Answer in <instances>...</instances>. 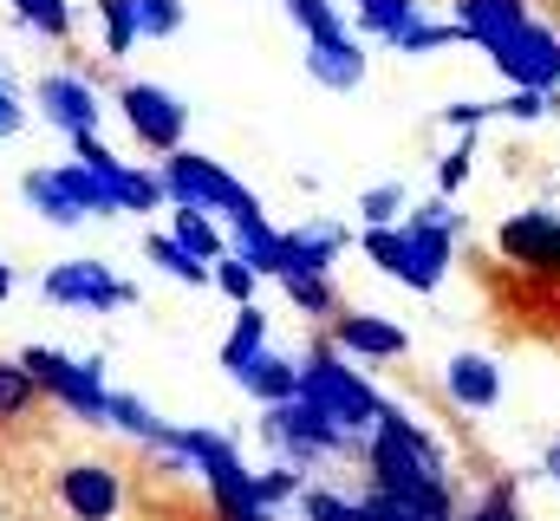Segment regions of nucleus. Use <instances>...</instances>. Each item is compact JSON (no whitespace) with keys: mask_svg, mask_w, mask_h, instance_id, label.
Here are the masks:
<instances>
[{"mask_svg":"<svg viewBox=\"0 0 560 521\" xmlns=\"http://www.w3.org/2000/svg\"><path fill=\"white\" fill-rule=\"evenodd\" d=\"M359 470H365V483H372V489H385L392 502L418 509L423 521H456V516H463L456 483H450L443 470H430V463H423L418 450L385 424V417L365 430V456H359Z\"/></svg>","mask_w":560,"mask_h":521,"instance_id":"f257e3e1","label":"nucleus"},{"mask_svg":"<svg viewBox=\"0 0 560 521\" xmlns=\"http://www.w3.org/2000/svg\"><path fill=\"white\" fill-rule=\"evenodd\" d=\"M261 443L275 450L280 463H300L306 476L319 470V463H339V456H365V437L359 430H346V424H332L319 404H306V397H287V404H261Z\"/></svg>","mask_w":560,"mask_h":521,"instance_id":"f03ea898","label":"nucleus"},{"mask_svg":"<svg viewBox=\"0 0 560 521\" xmlns=\"http://www.w3.org/2000/svg\"><path fill=\"white\" fill-rule=\"evenodd\" d=\"M300 397L306 404H319L332 424H346V430H372L378 424V410H385V397L372 391V379L326 339V333H313V346L300 352Z\"/></svg>","mask_w":560,"mask_h":521,"instance_id":"7ed1b4c3","label":"nucleus"},{"mask_svg":"<svg viewBox=\"0 0 560 521\" xmlns=\"http://www.w3.org/2000/svg\"><path fill=\"white\" fill-rule=\"evenodd\" d=\"M156 176H163V196H170V209H209L215 222H235V216H255L261 209V196L242 183V176H229L215 157H202V150H170V157H156Z\"/></svg>","mask_w":560,"mask_h":521,"instance_id":"20e7f679","label":"nucleus"},{"mask_svg":"<svg viewBox=\"0 0 560 521\" xmlns=\"http://www.w3.org/2000/svg\"><path fill=\"white\" fill-rule=\"evenodd\" d=\"M20 366L39 379L46 404H59L66 417H79L92 430H112V379H105V359H66L59 346H26Z\"/></svg>","mask_w":560,"mask_h":521,"instance_id":"39448f33","label":"nucleus"},{"mask_svg":"<svg viewBox=\"0 0 560 521\" xmlns=\"http://www.w3.org/2000/svg\"><path fill=\"white\" fill-rule=\"evenodd\" d=\"M183 450H189V463H196V476H202V489H209V509H215V521L255 509V470L242 463V450H235L222 430L189 424V430H183Z\"/></svg>","mask_w":560,"mask_h":521,"instance_id":"423d86ee","label":"nucleus"},{"mask_svg":"<svg viewBox=\"0 0 560 521\" xmlns=\"http://www.w3.org/2000/svg\"><path fill=\"white\" fill-rule=\"evenodd\" d=\"M112 105H118L125 130L138 137V150H150V157L183 150V137H189V105H183L170 85H156V79H125V85L112 92Z\"/></svg>","mask_w":560,"mask_h":521,"instance_id":"0eeeda50","label":"nucleus"},{"mask_svg":"<svg viewBox=\"0 0 560 521\" xmlns=\"http://www.w3.org/2000/svg\"><path fill=\"white\" fill-rule=\"evenodd\" d=\"M39 293L66 313H112V306H138V287L112 274V260L79 255V260H52L39 274Z\"/></svg>","mask_w":560,"mask_h":521,"instance_id":"6e6552de","label":"nucleus"},{"mask_svg":"<svg viewBox=\"0 0 560 521\" xmlns=\"http://www.w3.org/2000/svg\"><path fill=\"white\" fill-rule=\"evenodd\" d=\"M52 496H59V509L72 521H125V509H131L125 470L105 463V456H72V463H59Z\"/></svg>","mask_w":560,"mask_h":521,"instance_id":"1a4fd4ad","label":"nucleus"},{"mask_svg":"<svg viewBox=\"0 0 560 521\" xmlns=\"http://www.w3.org/2000/svg\"><path fill=\"white\" fill-rule=\"evenodd\" d=\"M33 105H39V118L59 130V137H92V130L105 125V92H98V72H72V66H52V72H39L33 79Z\"/></svg>","mask_w":560,"mask_h":521,"instance_id":"9d476101","label":"nucleus"},{"mask_svg":"<svg viewBox=\"0 0 560 521\" xmlns=\"http://www.w3.org/2000/svg\"><path fill=\"white\" fill-rule=\"evenodd\" d=\"M489 66L509 79V85H535V92H560V33L535 13L515 39H502L489 53Z\"/></svg>","mask_w":560,"mask_h":521,"instance_id":"9b49d317","label":"nucleus"},{"mask_svg":"<svg viewBox=\"0 0 560 521\" xmlns=\"http://www.w3.org/2000/svg\"><path fill=\"white\" fill-rule=\"evenodd\" d=\"M456 229H443V222H423V216H405V260H398V287H411V293H436L443 280H450V267H456Z\"/></svg>","mask_w":560,"mask_h":521,"instance_id":"f8f14e48","label":"nucleus"},{"mask_svg":"<svg viewBox=\"0 0 560 521\" xmlns=\"http://www.w3.org/2000/svg\"><path fill=\"white\" fill-rule=\"evenodd\" d=\"M326 339L346 359H365V366H398L411 352V333L398 320H385V313H346V306L326 320Z\"/></svg>","mask_w":560,"mask_h":521,"instance_id":"ddd939ff","label":"nucleus"},{"mask_svg":"<svg viewBox=\"0 0 560 521\" xmlns=\"http://www.w3.org/2000/svg\"><path fill=\"white\" fill-rule=\"evenodd\" d=\"M495 248H502L509 267H522V274L548 280L555 248H560V216H555V209H515V216L495 229Z\"/></svg>","mask_w":560,"mask_h":521,"instance_id":"4468645a","label":"nucleus"},{"mask_svg":"<svg viewBox=\"0 0 560 521\" xmlns=\"http://www.w3.org/2000/svg\"><path fill=\"white\" fill-rule=\"evenodd\" d=\"M372 72V53L359 33H326V39H306V79L319 92H359Z\"/></svg>","mask_w":560,"mask_h":521,"instance_id":"2eb2a0df","label":"nucleus"},{"mask_svg":"<svg viewBox=\"0 0 560 521\" xmlns=\"http://www.w3.org/2000/svg\"><path fill=\"white\" fill-rule=\"evenodd\" d=\"M443 397H450V410H463V417L495 410V404H502V366H495L489 352H450V359H443Z\"/></svg>","mask_w":560,"mask_h":521,"instance_id":"dca6fc26","label":"nucleus"},{"mask_svg":"<svg viewBox=\"0 0 560 521\" xmlns=\"http://www.w3.org/2000/svg\"><path fill=\"white\" fill-rule=\"evenodd\" d=\"M450 20L463 26V39L476 53H495L502 39H515L535 20V7L528 0H450Z\"/></svg>","mask_w":560,"mask_h":521,"instance_id":"f3484780","label":"nucleus"},{"mask_svg":"<svg viewBox=\"0 0 560 521\" xmlns=\"http://www.w3.org/2000/svg\"><path fill=\"white\" fill-rule=\"evenodd\" d=\"M229 255H242L261 280H280V267H287V229H275L261 209L255 216H235L229 222Z\"/></svg>","mask_w":560,"mask_h":521,"instance_id":"a211bd4d","label":"nucleus"},{"mask_svg":"<svg viewBox=\"0 0 560 521\" xmlns=\"http://www.w3.org/2000/svg\"><path fill=\"white\" fill-rule=\"evenodd\" d=\"M346 255V229L313 216L300 229H287V267L280 274H332V260Z\"/></svg>","mask_w":560,"mask_h":521,"instance_id":"6ab92c4d","label":"nucleus"},{"mask_svg":"<svg viewBox=\"0 0 560 521\" xmlns=\"http://www.w3.org/2000/svg\"><path fill=\"white\" fill-rule=\"evenodd\" d=\"M143 260H150L156 274L183 280V287H215V260H202L196 248H183L170 229H143Z\"/></svg>","mask_w":560,"mask_h":521,"instance_id":"aec40b11","label":"nucleus"},{"mask_svg":"<svg viewBox=\"0 0 560 521\" xmlns=\"http://www.w3.org/2000/svg\"><path fill=\"white\" fill-rule=\"evenodd\" d=\"M20 196H26V209H33L39 222H52V229H79V222H85V209L72 202V189L59 183L52 163H46V170H26V176H20Z\"/></svg>","mask_w":560,"mask_h":521,"instance_id":"412c9836","label":"nucleus"},{"mask_svg":"<svg viewBox=\"0 0 560 521\" xmlns=\"http://www.w3.org/2000/svg\"><path fill=\"white\" fill-rule=\"evenodd\" d=\"M261 352H268V313L248 300V306H235V326H229V339L215 346V366H222L229 379H242Z\"/></svg>","mask_w":560,"mask_h":521,"instance_id":"4be33fe9","label":"nucleus"},{"mask_svg":"<svg viewBox=\"0 0 560 521\" xmlns=\"http://www.w3.org/2000/svg\"><path fill=\"white\" fill-rule=\"evenodd\" d=\"M235 385L248 391L255 404H287V397H300V359H287V352H275V346H268V352H261V359L235 379Z\"/></svg>","mask_w":560,"mask_h":521,"instance_id":"5701e85b","label":"nucleus"},{"mask_svg":"<svg viewBox=\"0 0 560 521\" xmlns=\"http://www.w3.org/2000/svg\"><path fill=\"white\" fill-rule=\"evenodd\" d=\"M385 46L405 53V59H430V53H450V46H469V39H463L456 20H430V13H418V20H405Z\"/></svg>","mask_w":560,"mask_h":521,"instance_id":"b1692460","label":"nucleus"},{"mask_svg":"<svg viewBox=\"0 0 560 521\" xmlns=\"http://www.w3.org/2000/svg\"><path fill=\"white\" fill-rule=\"evenodd\" d=\"M92 20H98V39H105V59H131V46L143 39L138 26V0H92Z\"/></svg>","mask_w":560,"mask_h":521,"instance_id":"393cba45","label":"nucleus"},{"mask_svg":"<svg viewBox=\"0 0 560 521\" xmlns=\"http://www.w3.org/2000/svg\"><path fill=\"white\" fill-rule=\"evenodd\" d=\"M170 235H176L183 248H196L202 260L229 255V222H215L209 209H170Z\"/></svg>","mask_w":560,"mask_h":521,"instance_id":"a878e982","label":"nucleus"},{"mask_svg":"<svg viewBox=\"0 0 560 521\" xmlns=\"http://www.w3.org/2000/svg\"><path fill=\"white\" fill-rule=\"evenodd\" d=\"M280 287H287L293 313H306V320H319V326L339 313V287H332V274H280Z\"/></svg>","mask_w":560,"mask_h":521,"instance_id":"bb28decb","label":"nucleus"},{"mask_svg":"<svg viewBox=\"0 0 560 521\" xmlns=\"http://www.w3.org/2000/svg\"><path fill=\"white\" fill-rule=\"evenodd\" d=\"M112 430H118V437H131V443H143V450H150V443H156V437H163L170 424H163V417H156V410L143 404L138 391H118V385H112Z\"/></svg>","mask_w":560,"mask_h":521,"instance_id":"cd10ccee","label":"nucleus"},{"mask_svg":"<svg viewBox=\"0 0 560 521\" xmlns=\"http://www.w3.org/2000/svg\"><path fill=\"white\" fill-rule=\"evenodd\" d=\"M476 157H482V130H456V143L436 157V189L456 196L463 183H476Z\"/></svg>","mask_w":560,"mask_h":521,"instance_id":"c85d7f7f","label":"nucleus"},{"mask_svg":"<svg viewBox=\"0 0 560 521\" xmlns=\"http://www.w3.org/2000/svg\"><path fill=\"white\" fill-rule=\"evenodd\" d=\"M39 397H46V391H39V379H33L26 366H20V352L0 359V424H20Z\"/></svg>","mask_w":560,"mask_h":521,"instance_id":"c756f323","label":"nucleus"},{"mask_svg":"<svg viewBox=\"0 0 560 521\" xmlns=\"http://www.w3.org/2000/svg\"><path fill=\"white\" fill-rule=\"evenodd\" d=\"M7 7L20 13L26 33H39V39H52V46L72 39V0H7Z\"/></svg>","mask_w":560,"mask_h":521,"instance_id":"7c9ffc66","label":"nucleus"},{"mask_svg":"<svg viewBox=\"0 0 560 521\" xmlns=\"http://www.w3.org/2000/svg\"><path fill=\"white\" fill-rule=\"evenodd\" d=\"M423 13V0H359V39H392L405 20H418Z\"/></svg>","mask_w":560,"mask_h":521,"instance_id":"2f4dec72","label":"nucleus"},{"mask_svg":"<svg viewBox=\"0 0 560 521\" xmlns=\"http://www.w3.org/2000/svg\"><path fill=\"white\" fill-rule=\"evenodd\" d=\"M293 509H300V521H365L359 496H339V489H326V483H306V489L293 496Z\"/></svg>","mask_w":560,"mask_h":521,"instance_id":"473e14b6","label":"nucleus"},{"mask_svg":"<svg viewBox=\"0 0 560 521\" xmlns=\"http://www.w3.org/2000/svg\"><path fill=\"white\" fill-rule=\"evenodd\" d=\"M52 170H59V183L72 189V202H79L85 216H118V202H112V189H105V183H98V176H92V170H85L79 157H66V163H52Z\"/></svg>","mask_w":560,"mask_h":521,"instance_id":"72a5a7b5","label":"nucleus"},{"mask_svg":"<svg viewBox=\"0 0 560 521\" xmlns=\"http://www.w3.org/2000/svg\"><path fill=\"white\" fill-rule=\"evenodd\" d=\"M411 216V189L405 183H372L365 196H359V222L365 229H392V222H405Z\"/></svg>","mask_w":560,"mask_h":521,"instance_id":"f704fd0d","label":"nucleus"},{"mask_svg":"<svg viewBox=\"0 0 560 521\" xmlns=\"http://www.w3.org/2000/svg\"><path fill=\"white\" fill-rule=\"evenodd\" d=\"M313 476L300 470V463H280L275 456V470H255V502H268V509H287L300 489H306Z\"/></svg>","mask_w":560,"mask_h":521,"instance_id":"c9c22d12","label":"nucleus"},{"mask_svg":"<svg viewBox=\"0 0 560 521\" xmlns=\"http://www.w3.org/2000/svg\"><path fill=\"white\" fill-rule=\"evenodd\" d=\"M555 105L560 92H535V85H509V99H495V112L515 125H541V118H555Z\"/></svg>","mask_w":560,"mask_h":521,"instance_id":"e433bc0d","label":"nucleus"},{"mask_svg":"<svg viewBox=\"0 0 560 521\" xmlns=\"http://www.w3.org/2000/svg\"><path fill=\"white\" fill-rule=\"evenodd\" d=\"M287 7V20L306 33V39H326V33H346V20H339V7L332 0H280Z\"/></svg>","mask_w":560,"mask_h":521,"instance_id":"4c0bfd02","label":"nucleus"},{"mask_svg":"<svg viewBox=\"0 0 560 521\" xmlns=\"http://www.w3.org/2000/svg\"><path fill=\"white\" fill-rule=\"evenodd\" d=\"M183 20H189V7H183V0H138L143 39H176V33H183Z\"/></svg>","mask_w":560,"mask_h":521,"instance_id":"58836bf2","label":"nucleus"},{"mask_svg":"<svg viewBox=\"0 0 560 521\" xmlns=\"http://www.w3.org/2000/svg\"><path fill=\"white\" fill-rule=\"evenodd\" d=\"M255 287H261V274H255L242 255H222V260H215V293H229L235 306H248V300H255Z\"/></svg>","mask_w":560,"mask_h":521,"instance_id":"ea45409f","label":"nucleus"},{"mask_svg":"<svg viewBox=\"0 0 560 521\" xmlns=\"http://www.w3.org/2000/svg\"><path fill=\"white\" fill-rule=\"evenodd\" d=\"M365 260L392 280L398 260H405V222H392V229H365Z\"/></svg>","mask_w":560,"mask_h":521,"instance_id":"a19ab883","label":"nucleus"},{"mask_svg":"<svg viewBox=\"0 0 560 521\" xmlns=\"http://www.w3.org/2000/svg\"><path fill=\"white\" fill-rule=\"evenodd\" d=\"M489 118H502L489 99H456V105H443V125L450 130H482Z\"/></svg>","mask_w":560,"mask_h":521,"instance_id":"79ce46f5","label":"nucleus"},{"mask_svg":"<svg viewBox=\"0 0 560 521\" xmlns=\"http://www.w3.org/2000/svg\"><path fill=\"white\" fill-rule=\"evenodd\" d=\"M20 125H26V105H20V92L0 85V137H20Z\"/></svg>","mask_w":560,"mask_h":521,"instance_id":"37998d69","label":"nucleus"},{"mask_svg":"<svg viewBox=\"0 0 560 521\" xmlns=\"http://www.w3.org/2000/svg\"><path fill=\"white\" fill-rule=\"evenodd\" d=\"M541 476L560 489V443H548V450H541Z\"/></svg>","mask_w":560,"mask_h":521,"instance_id":"c03bdc74","label":"nucleus"},{"mask_svg":"<svg viewBox=\"0 0 560 521\" xmlns=\"http://www.w3.org/2000/svg\"><path fill=\"white\" fill-rule=\"evenodd\" d=\"M222 521H280V509H268V502H255V509H242V516H222Z\"/></svg>","mask_w":560,"mask_h":521,"instance_id":"a18cd8bd","label":"nucleus"},{"mask_svg":"<svg viewBox=\"0 0 560 521\" xmlns=\"http://www.w3.org/2000/svg\"><path fill=\"white\" fill-rule=\"evenodd\" d=\"M13 287H20V274H13V267L0 260V300H13Z\"/></svg>","mask_w":560,"mask_h":521,"instance_id":"49530a36","label":"nucleus"},{"mask_svg":"<svg viewBox=\"0 0 560 521\" xmlns=\"http://www.w3.org/2000/svg\"><path fill=\"white\" fill-rule=\"evenodd\" d=\"M0 85H7V92H20V85H13V66H7V59H0Z\"/></svg>","mask_w":560,"mask_h":521,"instance_id":"de8ad7c7","label":"nucleus"},{"mask_svg":"<svg viewBox=\"0 0 560 521\" xmlns=\"http://www.w3.org/2000/svg\"><path fill=\"white\" fill-rule=\"evenodd\" d=\"M548 280H555V287H560V248H555V267H548Z\"/></svg>","mask_w":560,"mask_h":521,"instance_id":"09e8293b","label":"nucleus"}]
</instances>
